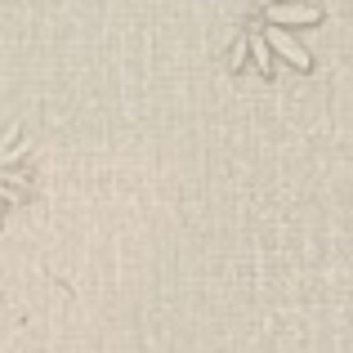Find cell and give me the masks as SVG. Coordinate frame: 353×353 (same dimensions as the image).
Returning <instances> with one entry per match:
<instances>
[{
	"label": "cell",
	"mask_w": 353,
	"mask_h": 353,
	"mask_svg": "<svg viewBox=\"0 0 353 353\" xmlns=\"http://www.w3.org/2000/svg\"><path fill=\"white\" fill-rule=\"evenodd\" d=\"M322 0H246V14L237 18L228 63L233 72H255L259 81H277L282 68L309 72L313 54L300 41L304 27L322 23Z\"/></svg>",
	"instance_id": "1"
},
{
	"label": "cell",
	"mask_w": 353,
	"mask_h": 353,
	"mask_svg": "<svg viewBox=\"0 0 353 353\" xmlns=\"http://www.w3.org/2000/svg\"><path fill=\"white\" fill-rule=\"evenodd\" d=\"M36 183V161H32V139L14 125L0 121V224L23 206V197Z\"/></svg>",
	"instance_id": "2"
}]
</instances>
